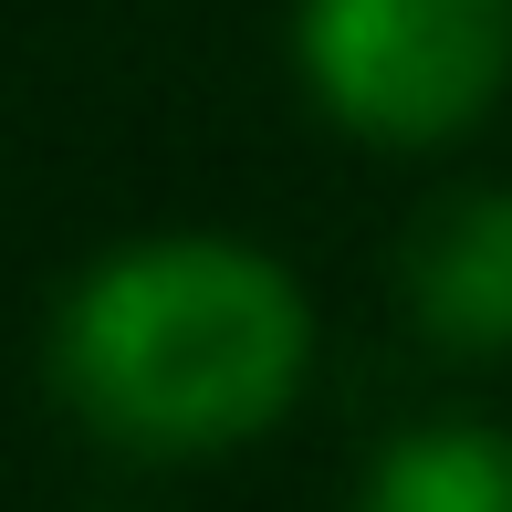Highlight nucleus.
<instances>
[{
  "label": "nucleus",
  "instance_id": "f03ea898",
  "mask_svg": "<svg viewBox=\"0 0 512 512\" xmlns=\"http://www.w3.org/2000/svg\"><path fill=\"white\" fill-rule=\"evenodd\" d=\"M304 74L335 126L377 147H439L502 95L512 0H304Z\"/></svg>",
  "mask_w": 512,
  "mask_h": 512
},
{
  "label": "nucleus",
  "instance_id": "f257e3e1",
  "mask_svg": "<svg viewBox=\"0 0 512 512\" xmlns=\"http://www.w3.org/2000/svg\"><path fill=\"white\" fill-rule=\"evenodd\" d=\"M314 314L251 241H126L74 283L53 324V387L115 450L199 460L272 429L304 387Z\"/></svg>",
  "mask_w": 512,
  "mask_h": 512
},
{
  "label": "nucleus",
  "instance_id": "20e7f679",
  "mask_svg": "<svg viewBox=\"0 0 512 512\" xmlns=\"http://www.w3.org/2000/svg\"><path fill=\"white\" fill-rule=\"evenodd\" d=\"M356 512H512V439L492 429H418L366 471Z\"/></svg>",
  "mask_w": 512,
  "mask_h": 512
},
{
  "label": "nucleus",
  "instance_id": "7ed1b4c3",
  "mask_svg": "<svg viewBox=\"0 0 512 512\" xmlns=\"http://www.w3.org/2000/svg\"><path fill=\"white\" fill-rule=\"evenodd\" d=\"M408 314L450 356H502L512 345V189H460L408 230L398 251Z\"/></svg>",
  "mask_w": 512,
  "mask_h": 512
}]
</instances>
